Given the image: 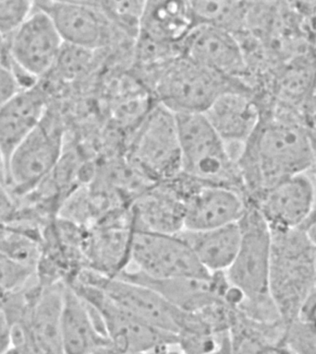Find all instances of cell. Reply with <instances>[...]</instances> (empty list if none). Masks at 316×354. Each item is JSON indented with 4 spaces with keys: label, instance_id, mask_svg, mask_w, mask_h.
<instances>
[{
    "label": "cell",
    "instance_id": "6da1fadb",
    "mask_svg": "<svg viewBox=\"0 0 316 354\" xmlns=\"http://www.w3.org/2000/svg\"><path fill=\"white\" fill-rule=\"evenodd\" d=\"M315 162L304 115L274 102L261 112L259 124L238 160L246 201L256 203L266 191L306 173Z\"/></svg>",
    "mask_w": 316,
    "mask_h": 354
},
{
    "label": "cell",
    "instance_id": "7a4b0ae2",
    "mask_svg": "<svg viewBox=\"0 0 316 354\" xmlns=\"http://www.w3.org/2000/svg\"><path fill=\"white\" fill-rule=\"evenodd\" d=\"M238 225L240 248L225 272L229 283L243 296L237 310L256 322L283 323L269 290L271 232L268 224L256 205L247 201Z\"/></svg>",
    "mask_w": 316,
    "mask_h": 354
},
{
    "label": "cell",
    "instance_id": "3957f363",
    "mask_svg": "<svg viewBox=\"0 0 316 354\" xmlns=\"http://www.w3.org/2000/svg\"><path fill=\"white\" fill-rule=\"evenodd\" d=\"M270 232L269 290L287 328L316 289V248L301 228Z\"/></svg>",
    "mask_w": 316,
    "mask_h": 354
},
{
    "label": "cell",
    "instance_id": "277c9868",
    "mask_svg": "<svg viewBox=\"0 0 316 354\" xmlns=\"http://www.w3.org/2000/svg\"><path fill=\"white\" fill-rule=\"evenodd\" d=\"M176 119L180 173L202 184L232 188L245 196L238 165L204 113H177Z\"/></svg>",
    "mask_w": 316,
    "mask_h": 354
},
{
    "label": "cell",
    "instance_id": "5b68a950",
    "mask_svg": "<svg viewBox=\"0 0 316 354\" xmlns=\"http://www.w3.org/2000/svg\"><path fill=\"white\" fill-rule=\"evenodd\" d=\"M158 104L177 113H204L222 93L251 91L245 82L208 71L182 57L172 60L155 77Z\"/></svg>",
    "mask_w": 316,
    "mask_h": 354
},
{
    "label": "cell",
    "instance_id": "8992f818",
    "mask_svg": "<svg viewBox=\"0 0 316 354\" xmlns=\"http://www.w3.org/2000/svg\"><path fill=\"white\" fill-rule=\"evenodd\" d=\"M63 142L62 116L50 102L43 118L8 162L7 187L16 201L33 192L52 173L62 156Z\"/></svg>",
    "mask_w": 316,
    "mask_h": 354
},
{
    "label": "cell",
    "instance_id": "52a82bcc",
    "mask_svg": "<svg viewBox=\"0 0 316 354\" xmlns=\"http://www.w3.org/2000/svg\"><path fill=\"white\" fill-rule=\"evenodd\" d=\"M130 162L143 176L170 180L180 174L176 115L157 104L139 124L129 145Z\"/></svg>",
    "mask_w": 316,
    "mask_h": 354
},
{
    "label": "cell",
    "instance_id": "ba28073f",
    "mask_svg": "<svg viewBox=\"0 0 316 354\" xmlns=\"http://www.w3.org/2000/svg\"><path fill=\"white\" fill-rule=\"evenodd\" d=\"M71 282L98 288L114 303L144 323L176 336L179 333L185 312L146 285L121 277L105 276L89 268H82Z\"/></svg>",
    "mask_w": 316,
    "mask_h": 354
},
{
    "label": "cell",
    "instance_id": "9c48e42d",
    "mask_svg": "<svg viewBox=\"0 0 316 354\" xmlns=\"http://www.w3.org/2000/svg\"><path fill=\"white\" fill-rule=\"evenodd\" d=\"M130 263L143 275L155 279L208 278L204 267L179 234L133 228Z\"/></svg>",
    "mask_w": 316,
    "mask_h": 354
},
{
    "label": "cell",
    "instance_id": "30bf717a",
    "mask_svg": "<svg viewBox=\"0 0 316 354\" xmlns=\"http://www.w3.org/2000/svg\"><path fill=\"white\" fill-rule=\"evenodd\" d=\"M69 285L98 313L110 345L128 354H140L166 343L177 342L176 335L144 323L121 308L105 292L91 285L71 282Z\"/></svg>",
    "mask_w": 316,
    "mask_h": 354
},
{
    "label": "cell",
    "instance_id": "8fae6325",
    "mask_svg": "<svg viewBox=\"0 0 316 354\" xmlns=\"http://www.w3.org/2000/svg\"><path fill=\"white\" fill-rule=\"evenodd\" d=\"M180 57L227 79L240 80L248 75L240 41L223 30L196 25L179 46Z\"/></svg>",
    "mask_w": 316,
    "mask_h": 354
},
{
    "label": "cell",
    "instance_id": "7c38bea8",
    "mask_svg": "<svg viewBox=\"0 0 316 354\" xmlns=\"http://www.w3.org/2000/svg\"><path fill=\"white\" fill-rule=\"evenodd\" d=\"M33 3L51 19L64 44L96 51L112 37L115 29L93 1Z\"/></svg>",
    "mask_w": 316,
    "mask_h": 354
},
{
    "label": "cell",
    "instance_id": "4fadbf2b",
    "mask_svg": "<svg viewBox=\"0 0 316 354\" xmlns=\"http://www.w3.org/2000/svg\"><path fill=\"white\" fill-rule=\"evenodd\" d=\"M63 41L44 11L35 7L29 18L11 35L10 51L16 65L35 79L49 73Z\"/></svg>",
    "mask_w": 316,
    "mask_h": 354
},
{
    "label": "cell",
    "instance_id": "5bb4252c",
    "mask_svg": "<svg viewBox=\"0 0 316 354\" xmlns=\"http://www.w3.org/2000/svg\"><path fill=\"white\" fill-rule=\"evenodd\" d=\"M254 204L270 231L301 228L316 205L315 185L306 173L298 174L266 191Z\"/></svg>",
    "mask_w": 316,
    "mask_h": 354
},
{
    "label": "cell",
    "instance_id": "9a60e30c",
    "mask_svg": "<svg viewBox=\"0 0 316 354\" xmlns=\"http://www.w3.org/2000/svg\"><path fill=\"white\" fill-rule=\"evenodd\" d=\"M183 230L202 231L237 223L245 212V196L222 185L199 184L184 201Z\"/></svg>",
    "mask_w": 316,
    "mask_h": 354
},
{
    "label": "cell",
    "instance_id": "2e32d148",
    "mask_svg": "<svg viewBox=\"0 0 316 354\" xmlns=\"http://www.w3.org/2000/svg\"><path fill=\"white\" fill-rule=\"evenodd\" d=\"M60 335L63 354H93L110 345L98 313L66 283Z\"/></svg>",
    "mask_w": 316,
    "mask_h": 354
},
{
    "label": "cell",
    "instance_id": "e0dca14e",
    "mask_svg": "<svg viewBox=\"0 0 316 354\" xmlns=\"http://www.w3.org/2000/svg\"><path fill=\"white\" fill-rule=\"evenodd\" d=\"M50 102L37 82L32 88L19 91L0 108V149L7 168L11 155L37 126Z\"/></svg>",
    "mask_w": 316,
    "mask_h": 354
},
{
    "label": "cell",
    "instance_id": "ac0fdd59",
    "mask_svg": "<svg viewBox=\"0 0 316 354\" xmlns=\"http://www.w3.org/2000/svg\"><path fill=\"white\" fill-rule=\"evenodd\" d=\"M211 126L226 144H245L261 118V111L251 91L222 93L204 113Z\"/></svg>",
    "mask_w": 316,
    "mask_h": 354
},
{
    "label": "cell",
    "instance_id": "d6986e66",
    "mask_svg": "<svg viewBox=\"0 0 316 354\" xmlns=\"http://www.w3.org/2000/svg\"><path fill=\"white\" fill-rule=\"evenodd\" d=\"M195 26L191 1H146L139 36L179 46Z\"/></svg>",
    "mask_w": 316,
    "mask_h": 354
},
{
    "label": "cell",
    "instance_id": "ffe728a7",
    "mask_svg": "<svg viewBox=\"0 0 316 354\" xmlns=\"http://www.w3.org/2000/svg\"><path fill=\"white\" fill-rule=\"evenodd\" d=\"M179 234L190 246L200 264L210 274L226 272L229 270L241 241L238 223L202 231L182 230Z\"/></svg>",
    "mask_w": 316,
    "mask_h": 354
},
{
    "label": "cell",
    "instance_id": "44dd1931",
    "mask_svg": "<svg viewBox=\"0 0 316 354\" xmlns=\"http://www.w3.org/2000/svg\"><path fill=\"white\" fill-rule=\"evenodd\" d=\"M133 228L176 234L183 230L184 204L168 185L143 192L130 209Z\"/></svg>",
    "mask_w": 316,
    "mask_h": 354
},
{
    "label": "cell",
    "instance_id": "7402d4cb",
    "mask_svg": "<svg viewBox=\"0 0 316 354\" xmlns=\"http://www.w3.org/2000/svg\"><path fill=\"white\" fill-rule=\"evenodd\" d=\"M196 25H207L236 37L247 32L249 2L191 1Z\"/></svg>",
    "mask_w": 316,
    "mask_h": 354
},
{
    "label": "cell",
    "instance_id": "603a6c76",
    "mask_svg": "<svg viewBox=\"0 0 316 354\" xmlns=\"http://www.w3.org/2000/svg\"><path fill=\"white\" fill-rule=\"evenodd\" d=\"M114 29L137 40L146 1H93Z\"/></svg>",
    "mask_w": 316,
    "mask_h": 354
},
{
    "label": "cell",
    "instance_id": "cb8c5ba5",
    "mask_svg": "<svg viewBox=\"0 0 316 354\" xmlns=\"http://www.w3.org/2000/svg\"><path fill=\"white\" fill-rule=\"evenodd\" d=\"M35 271L32 266L0 254V301L27 287Z\"/></svg>",
    "mask_w": 316,
    "mask_h": 354
},
{
    "label": "cell",
    "instance_id": "d4e9b609",
    "mask_svg": "<svg viewBox=\"0 0 316 354\" xmlns=\"http://www.w3.org/2000/svg\"><path fill=\"white\" fill-rule=\"evenodd\" d=\"M33 10V2L24 0L0 1V35H12Z\"/></svg>",
    "mask_w": 316,
    "mask_h": 354
},
{
    "label": "cell",
    "instance_id": "484cf974",
    "mask_svg": "<svg viewBox=\"0 0 316 354\" xmlns=\"http://www.w3.org/2000/svg\"><path fill=\"white\" fill-rule=\"evenodd\" d=\"M18 202L5 185L0 183V224H10L15 220Z\"/></svg>",
    "mask_w": 316,
    "mask_h": 354
},
{
    "label": "cell",
    "instance_id": "4316f807",
    "mask_svg": "<svg viewBox=\"0 0 316 354\" xmlns=\"http://www.w3.org/2000/svg\"><path fill=\"white\" fill-rule=\"evenodd\" d=\"M19 91L21 90L15 77L0 63V108Z\"/></svg>",
    "mask_w": 316,
    "mask_h": 354
},
{
    "label": "cell",
    "instance_id": "83f0119b",
    "mask_svg": "<svg viewBox=\"0 0 316 354\" xmlns=\"http://www.w3.org/2000/svg\"><path fill=\"white\" fill-rule=\"evenodd\" d=\"M299 320L316 333V289L302 307Z\"/></svg>",
    "mask_w": 316,
    "mask_h": 354
},
{
    "label": "cell",
    "instance_id": "f1b7e54d",
    "mask_svg": "<svg viewBox=\"0 0 316 354\" xmlns=\"http://www.w3.org/2000/svg\"><path fill=\"white\" fill-rule=\"evenodd\" d=\"M10 348L11 326L0 301V354H5Z\"/></svg>",
    "mask_w": 316,
    "mask_h": 354
},
{
    "label": "cell",
    "instance_id": "f546056e",
    "mask_svg": "<svg viewBox=\"0 0 316 354\" xmlns=\"http://www.w3.org/2000/svg\"><path fill=\"white\" fill-rule=\"evenodd\" d=\"M301 229L306 234V236L310 243L316 248V205L309 218H307L304 225L301 226Z\"/></svg>",
    "mask_w": 316,
    "mask_h": 354
},
{
    "label": "cell",
    "instance_id": "4dcf8cb0",
    "mask_svg": "<svg viewBox=\"0 0 316 354\" xmlns=\"http://www.w3.org/2000/svg\"><path fill=\"white\" fill-rule=\"evenodd\" d=\"M140 354H186L177 342L166 343Z\"/></svg>",
    "mask_w": 316,
    "mask_h": 354
},
{
    "label": "cell",
    "instance_id": "1f68e13d",
    "mask_svg": "<svg viewBox=\"0 0 316 354\" xmlns=\"http://www.w3.org/2000/svg\"><path fill=\"white\" fill-rule=\"evenodd\" d=\"M306 124L316 155V115L308 118L306 120Z\"/></svg>",
    "mask_w": 316,
    "mask_h": 354
},
{
    "label": "cell",
    "instance_id": "d6a6232c",
    "mask_svg": "<svg viewBox=\"0 0 316 354\" xmlns=\"http://www.w3.org/2000/svg\"><path fill=\"white\" fill-rule=\"evenodd\" d=\"M8 180V168L6 163L4 155H3L1 149H0V183L7 187Z\"/></svg>",
    "mask_w": 316,
    "mask_h": 354
},
{
    "label": "cell",
    "instance_id": "836d02e7",
    "mask_svg": "<svg viewBox=\"0 0 316 354\" xmlns=\"http://www.w3.org/2000/svg\"><path fill=\"white\" fill-rule=\"evenodd\" d=\"M93 354H128L124 353V351H121L118 350V348L113 347V346L107 345L105 346V347L100 348L99 350H97L96 353Z\"/></svg>",
    "mask_w": 316,
    "mask_h": 354
},
{
    "label": "cell",
    "instance_id": "e575fe53",
    "mask_svg": "<svg viewBox=\"0 0 316 354\" xmlns=\"http://www.w3.org/2000/svg\"><path fill=\"white\" fill-rule=\"evenodd\" d=\"M5 354H21L18 351L15 350V348L11 347L10 350L7 351Z\"/></svg>",
    "mask_w": 316,
    "mask_h": 354
},
{
    "label": "cell",
    "instance_id": "d590c367",
    "mask_svg": "<svg viewBox=\"0 0 316 354\" xmlns=\"http://www.w3.org/2000/svg\"><path fill=\"white\" fill-rule=\"evenodd\" d=\"M313 171H315V176L316 177V155H315V165H313Z\"/></svg>",
    "mask_w": 316,
    "mask_h": 354
},
{
    "label": "cell",
    "instance_id": "8d00e7d4",
    "mask_svg": "<svg viewBox=\"0 0 316 354\" xmlns=\"http://www.w3.org/2000/svg\"><path fill=\"white\" fill-rule=\"evenodd\" d=\"M315 281H316V256H315Z\"/></svg>",
    "mask_w": 316,
    "mask_h": 354
},
{
    "label": "cell",
    "instance_id": "74e56055",
    "mask_svg": "<svg viewBox=\"0 0 316 354\" xmlns=\"http://www.w3.org/2000/svg\"><path fill=\"white\" fill-rule=\"evenodd\" d=\"M288 354H292V353H290V351H288Z\"/></svg>",
    "mask_w": 316,
    "mask_h": 354
}]
</instances>
